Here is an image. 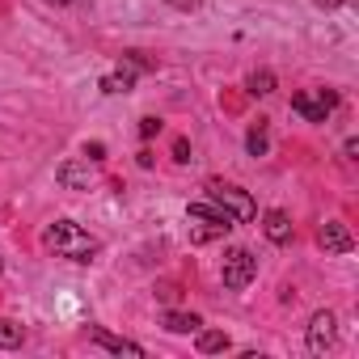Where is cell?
Returning <instances> with one entry per match:
<instances>
[{
	"label": "cell",
	"mask_w": 359,
	"mask_h": 359,
	"mask_svg": "<svg viewBox=\"0 0 359 359\" xmlns=\"http://www.w3.org/2000/svg\"><path fill=\"white\" fill-rule=\"evenodd\" d=\"M55 177H60V187H68V191H89L93 165H89V161H64V165L55 169Z\"/></svg>",
	"instance_id": "obj_8"
},
{
	"label": "cell",
	"mask_w": 359,
	"mask_h": 359,
	"mask_svg": "<svg viewBox=\"0 0 359 359\" xmlns=\"http://www.w3.org/2000/svg\"><path fill=\"white\" fill-rule=\"evenodd\" d=\"M334 106H338V93H334V89H300V93L292 97V110H296L304 123H325V118L334 114Z\"/></svg>",
	"instance_id": "obj_4"
},
{
	"label": "cell",
	"mask_w": 359,
	"mask_h": 359,
	"mask_svg": "<svg viewBox=\"0 0 359 359\" xmlns=\"http://www.w3.org/2000/svg\"><path fill=\"white\" fill-rule=\"evenodd\" d=\"M135 85V72L131 68H123V72H110V76H102V93H127Z\"/></svg>",
	"instance_id": "obj_13"
},
{
	"label": "cell",
	"mask_w": 359,
	"mask_h": 359,
	"mask_svg": "<svg viewBox=\"0 0 359 359\" xmlns=\"http://www.w3.org/2000/svg\"><path fill=\"white\" fill-rule=\"evenodd\" d=\"M173 161H191V144H187L182 135H177V140H173Z\"/></svg>",
	"instance_id": "obj_17"
},
{
	"label": "cell",
	"mask_w": 359,
	"mask_h": 359,
	"mask_svg": "<svg viewBox=\"0 0 359 359\" xmlns=\"http://www.w3.org/2000/svg\"><path fill=\"white\" fill-rule=\"evenodd\" d=\"M317 5H321V9H334V5H342V0H317Z\"/></svg>",
	"instance_id": "obj_20"
},
{
	"label": "cell",
	"mask_w": 359,
	"mask_h": 359,
	"mask_svg": "<svg viewBox=\"0 0 359 359\" xmlns=\"http://www.w3.org/2000/svg\"><path fill=\"white\" fill-rule=\"evenodd\" d=\"M102 156H106V144H97V140L85 144V161H102Z\"/></svg>",
	"instance_id": "obj_19"
},
{
	"label": "cell",
	"mask_w": 359,
	"mask_h": 359,
	"mask_svg": "<svg viewBox=\"0 0 359 359\" xmlns=\"http://www.w3.org/2000/svg\"><path fill=\"white\" fill-rule=\"evenodd\" d=\"M187 220H191V241H216V237H224L229 229H233V216L224 212V208H216L212 199L208 203H191L187 208Z\"/></svg>",
	"instance_id": "obj_2"
},
{
	"label": "cell",
	"mask_w": 359,
	"mask_h": 359,
	"mask_svg": "<svg viewBox=\"0 0 359 359\" xmlns=\"http://www.w3.org/2000/svg\"><path fill=\"white\" fill-rule=\"evenodd\" d=\"M203 321L195 317V313H165V330H173V334H195Z\"/></svg>",
	"instance_id": "obj_12"
},
{
	"label": "cell",
	"mask_w": 359,
	"mask_h": 359,
	"mask_svg": "<svg viewBox=\"0 0 359 359\" xmlns=\"http://www.w3.org/2000/svg\"><path fill=\"white\" fill-rule=\"evenodd\" d=\"M208 199H212L216 208H224V212L233 216V224H245V220L258 216V203L250 199V191H241V187H233V182H220V177H212V182H208Z\"/></svg>",
	"instance_id": "obj_3"
},
{
	"label": "cell",
	"mask_w": 359,
	"mask_h": 359,
	"mask_svg": "<svg viewBox=\"0 0 359 359\" xmlns=\"http://www.w3.org/2000/svg\"><path fill=\"white\" fill-rule=\"evenodd\" d=\"M0 271H5V266H0Z\"/></svg>",
	"instance_id": "obj_22"
},
{
	"label": "cell",
	"mask_w": 359,
	"mask_h": 359,
	"mask_svg": "<svg viewBox=\"0 0 359 359\" xmlns=\"http://www.w3.org/2000/svg\"><path fill=\"white\" fill-rule=\"evenodd\" d=\"M245 148H250V156H262L266 148H271V140H266V127L258 123V127H250V135H245Z\"/></svg>",
	"instance_id": "obj_16"
},
{
	"label": "cell",
	"mask_w": 359,
	"mask_h": 359,
	"mask_svg": "<svg viewBox=\"0 0 359 359\" xmlns=\"http://www.w3.org/2000/svg\"><path fill=\"white\" fill-rule=\"evenodd\" d=\"M51 5H68V0H51Z\"/></svg>",
	"instance_id": "obj_21"
},
{
	"label": "cell",
	"mask_w": 359,
	"mask_h": 359,
	"mask_svg": "<svg viewBox=\"0 0 359 359\" xmlns=\"http://www.w3.org/2000/svg\"><path fill=\"white\" fill-rule=\"evenodd\" d=\"M43 245L55 250V258H72V262H93V254L102 250L97 237H89L81 224L72 220H55L47 233H43Z\"/></svg>",
	"instance_id": "obj_1"
},
{
	"label": "cell",
	"mask_w": 359,
	"mask_h": 359,
	"mask_svg": "<svg viewBox=\"0 0 359 359\" xmlns=\"http://www.w3.org/2000/svg\"><path fill=\"white\" fill-rule=\"evenodd\" d=\"M245 89H250L254 97H266V93H275V72H271V68H258V72H250Z\"/></svg>",
	"instance_id": "obj_11"
},
{
	"label": "cell",
	"mask_w": 359,
	"mask_h": 359,
	"mask_svg": "<svg viewBox=\"0 0 359 359\" xmlns=\"http://www.w3.org/2000/svg\"><path fill=\"white\" fill-rule=\"evenodd\" d=\"M220 275H224V287L229 292H241V287H250L254 283V275H258V258L250 254V250H229L224 254V266H220Z\"/></svg>",
	"instance_id": "obj_5"
},
{
	"label": "cell",
	"mask_w": 359,
	"mask_h": 359,
	"mask_svg": "<svg viewBox=\"0 0 359 359\" xmlns=\"http://www.w3.org/2000/svg\"><path fill=\"white\" fill-rule=\"evenodd\" d=\"M317 245L325 250V254H351V233H346V224H338V220H325L321 229H317Z\"/></svg>",
	"instance_id": "obj_6"
},
{
	"label": "cell",
	"mask_w": 359,
	"mask_h": 359,
	"mask_svg": "<svg viewBox=\"0 0 359 359\" xmlns=\"http://www.w3.org/2000/svg\"><path fill=\"white\" fill-rule=\"evenodd\" d=\"M195 346H199L203 355H216V351H229V334H224V330H203Z\"/></svg>",
	"instance_id": "obj_14"
},
{
	"label": "cell",
	"mask_w": 359,
	"mask_h": 359,
	"mask_svg": "<svg viewBox=\"0 0 359 359\" xmlns=\"http://www.w3.org/2000/svg\"><path fill=\"white\" fill-rule=\"evenodd\" d=\"M156 131H161V118H140V135L144 140H152Z\"/></svg>",
	"instance_id": "obj_18"
},
{
	"label": "cell",
	"mask_w": 359,
	"mask_h": 359,
	"mask_svg": "<svg viewBox=\"0 0 359 359\" xmlns=\"http://www.w3.org/2000/svg\"><path fill=\"white\" fill-rule=\"evenodd\" d=\"M22 325H13V321H0V351H13V346H22Z\"/></svg>",
	"instance_id": "obj_15"
},
{
	"label": "cell",
	"mask_w": 359,
	"mask_h": 359,
	"mask_svg": "<svg viewBox=\"0 0 359 359\" xmlns=\"http://www.w3.org/2000/svg\"><path fill=\"white\" fill-rule=\"evenodd\" d=\"M89 342L93 346H102V351H114V355H144V346L140 342H131V338H118V334H106V330H89Z\"/></svg>",
	"instance_id": "obj_9"
},
{
	"label": "cell",
	"mask_w": 359,
	"mask_h": 359,
	"mask_svg": "<svg viewBox=\"0 0 359 359\" xmlns=\"http://www.w3.org/2000/svg\"><path fill=\"white\" fill-rule=\"evenodd\" d=\"M334 313H317L313 321H309V351L313 355H325L330 346H334Z\"/></svg>",
	"instance_id": "obj_7"
},
{
	"label": "cell",
	"mask_w": 359,
	"mask_h": 359,
	"mask_svg": "<svg viewBox=\"0 0 359 359\" xmlns=\"http://www.w3.org/2000/svg\"><path fill=\"white\" fill-rule=\"evenodd\" d=\"M262 233H266V241L287 245V241H292V220H287V212H266V216H262Z\"/></svg>",
	"instance_id": "obj_10"
}]
</instances>
